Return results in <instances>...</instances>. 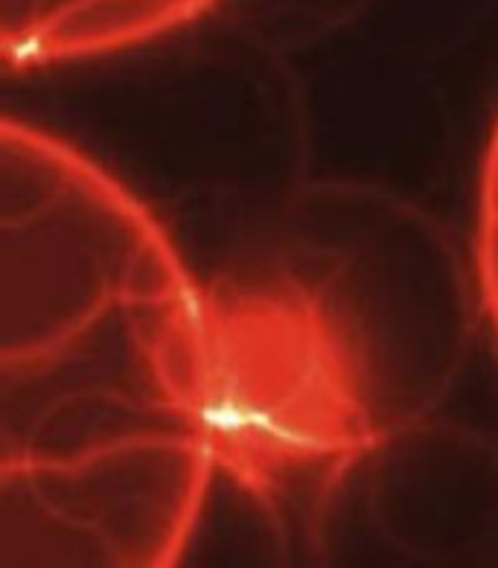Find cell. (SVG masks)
<instances>
[{"mask_svg":"<svg viewBox=\"0 0 498 568\" xmlns=\"http://www.w3.org/2000/svg\"><path fill=\"white\" fill-rule=\"evenodd\" d=\"M3 562L172 566L213 481L204 288L129 190L3 120Z\"/></svg>","mask_w":498,"mask_h":568,"instance_id":"obj_1","label":"cell"},{"mask_svg":"<svg viewBox=\"0 0 498 568\" xmlns=\"http://www.w3.org/2000/svg\"><path fill=\"white\" fill-rule=\"evenodd\" d=\"M213 464L263 510H318L385 440L318 295L286 268L204 292Z\"/></svg>","mask_w":498,"mask_h":568,"instance_id":"obj_2","label":"cell"},{"mask_svg":"<svg viewBox=\"0 0 498 568\" xmlns=\"http://www.w3.org/2000/svg\"><path fill=\"white\" fill-rule=\"evenodd\" d=\"M222 0H0L3 53L21 68H50L120 53L166 36Z\"/></svg>","mask_w":498,"mask_h":568,"instance_id":"obj_3","label":"cell"},{"mask_svg":"<svg viewBox=\"0 0 498 568\" xmlns=\"http://www.w3.org/2000/svg\"><path fill=\"white\" fill-rule=\"evenodd\" d=\"M478 240H475V272L478 295L498 342V120L487 143V155L478 184Z\"/></svg>","mask_w":498,"mask_h":568,"instance_id":"obj_4","label":"cell"}]
</instances>
